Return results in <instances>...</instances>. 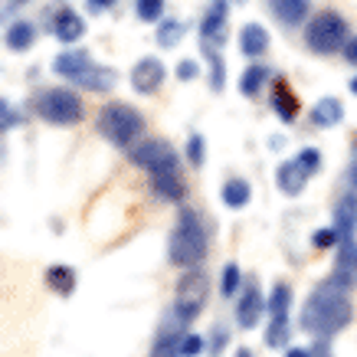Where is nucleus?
<instances>
[{"instance_id": "nucleus-1", "label": "nucleus", "mask_w": 357, "mask_h": 357, "mask_svg": "<svg viewBox=\"0 0 357 357\" xmlns=\"http://www.w3.org/2000/svg\"><path fill=\"white\" fill-rule=\"evenodd\" d=\"M351 289H344L341 282L328 279L312 292V298L302 308V328L312 331L314 337H331L337 331H344L354 318V305H351Z\"/></svg>"}, {"instance_id": "nucleus-2", "label": "nucleus", "mask_w": 357, "mask_h": 357, "mask_svg": "<svg viewBox=\"0 0 357 357\" xmlns=\"http://www.w3.org/2000/svg\"><path fill=\"white\" fill-rule=\"evenodd\" d=\"M206 256V233L197 210H181L177 227L171 233V262L181 269H197Z\"/></svg>"}, {"instance_id": "nucleus-3", "label": "nucleus", "mask_w": 357, "mask_h": 357, "mask_svg": "<svg viewBox=\"0 0 357 357\" xmlns=\"http://www.w3.org/2000/svg\"><path fill=\"white\" fill-rule=\"evenodd\" d=\"M53 69L63 79H69V82H79V86H86V89H96V92H105V89H112V82H115V73L105 69V66H96L89 59V53H82V50L59 53Z\"/></svg>"}, {"instance_id": "nucleus-4", "label": "nucleus", "mask_w": 357, "mask_h": 357, "mask_svg": "<svg viewBox=\"0 0 357 357\" xmlns=\"http://www.w3.org/2000/svg\"><path fill=\"white\" fill-rule=\"evenodd\" d=\"M98 131L112 141V144H121V148H128L135 141L144 135V119L138 115V109H131L125 102H112L102 109L98 115Z\"/></svg>"}, {"instance_id": "nucleus-5", "label": "nucleus", "mask_w": 357, "mask_h": 357, "mask_svg": "<svg viewBox=\"0 0 357 357\" xmlns=\"http://www.w3.org/2000/svg\"><path fill=\"white\" fill-rule=\"evenodd\" d=\"M305 43L312 46L314 53L331 56L337 53L341 46H347V23L341 13L335 10H321L308 20V30H305Z\"/></svg>"}, {"instance_id": "nucleus-6", "label": "nucleus", "mask_w": 357, "mask_h": 357, "mask_svg": "<svg viewBox=\"0 0 357 357\" xmlns=\"http://www.w3.org/2000/svg\"><path fill=\"white\" fill-rule=\"evenodd\" d=\"M36 112H40V119L53 121V125H73L82 119V98L69 89H46L36 98Z\"/></svg>"}, {"instance_id": "nucleus-7", "label": "nucleus", "mask_w": 357, "mask_h": 357, "mask_svg": "<svg viewBox=\"0 0 357 357\" xmlns=\"http://www.w3.org/2000/svg\"><path fill=\"white\" fill-rule=\"evenodd\" d=\"M206 305V275L197 269H187V275L177 282V295H174V312L177 321H194Z\"/></svg>"}, {"instance_id": "nucleus-8", "label": "nucleus", "mask_w": 357, "mask_h": 357, "mask_svg": "<svg viewBox=\"0 0 357 357\" xmlns=\"http://www.w3.org/2000/svg\"><path fill=\"white\" fill-rule=\"evenodd\" d=\"M131 161L138 164V167H144V171L154 174H167V171H177V154H174V148L167 144V141H141V144H135L131 148Z\"/></svg>"}, {"instance_id": "nucleus-9", "label": "nucleus", "mask_w": 357, "mask_h": 357, "mask_svg": "<svg viewBox=\"0 0 357 357\" xmlns=\"http://www.w3.org/2000/svg\"><path fill=\"white\" fill-rule=\"evenodd\" d=\"M331 279L341 282L344 289H354L357 285V243H354V236L337 243V259H335Z\"/></svg>"}, {"instance_id": "nucleus-10", "label": "nucleus", "mask_w": 357, "mask_h": 357, "mask_svg": "<svg viewBox=\"0 0 357 357\" xmlns=\"http://www.w3.org/2000/svg\"><path fill=\"white\" fill-rule=\"evenodd\" d=\"M161 82H164L161 59H141V63H135V69H131V86H135V92L151 96V92L161 89Z\"/></svg>"}, {"instance_id": "nucleus-11", "label": "nucleus", "mask_w": 357, "mask_h": 357, "mask_svg": "<svg viewBox=\"0 0 357 357\" xmlns=\"http://www.w3.org/2000/svg\"><path fill=\"white\" fill-rule=\"evenodd\" d=\"M227 0H213L210 3V10L204 13V26H200V36H204L206 43L220 46L227 40Z\"/></svg>"}, {"instance_id": "nucleus-12", "label": "nucleus", "mask_w": 357, "mask_h": 357, "mask_svg": "<svg viewBox=\"0 0 357 357\" xmlns=\"http://www.w3.org/2000/svg\"><path fill=\"white\" fill-rule=\"evenodd\" d=\"M262 314V292L256 282H249L243 298H239V308H236V318H239V328H256Z\"/></svg>"}, {"instance_id": "nucleus-13", "label": "nucleus", "mask_w": 357, "mask_h": 357, "mask_svg": "<svg viewBox=\"0 0 357 357\" xmlns=\"http://www.w3.org/2000/svg\"><path fill=\"white\" fill-rule=\"evenodd\" d=\"M272 105L279 112L282 121H295L298 119V98H295L292 86L285 79H275V89H272Z\"/></svg>"}, {"instance_id": "nucleus-14", "label": "nucleus", "mask_w": 357, "mask_h": 357, "mask_svg": "<svg viewBox=\"0 0 357 357\" xmlns=\"http://www.w3.org/2000/svg\"><path fill=\"white\" fill-rule=\"evenodd\" d=\"M239 50H243V56H262L266 53V50H269V33H266V26H259V23H246L243 33H239Z\"/></svg>"}, {"instance_id": "nucleus-15", "label": "nucleus", "mask_w": 357, "mask_h": 357, "mask_svg": "<svg viewBox=\"0 0 357 357\" xmlns=\"http://www.w3.org/2000/svg\"><path fill=\"white\" fill-rule=\"evenodd\" d=\"M151 187H154V194L164 197V200H181V197L187 194V184H184V177H181V171L154 174V177H151Z\"/></svg>"}, {"instance_id": "nucleus-16", "label": "nucleus", "mask_w": 357, "mask_h": 357, "mask_svg": "<svg viewBox=\"0 0 357 357\" xmlns=\"http://www.w3.org/2000/svg\"><path fill=\"white\" fill-rule=\"evenodd\" d=\"M275 181H279V190H282V194L295 197V194H302L305 181H308V174L298 167V161H285L279 167V174H275Z\"/></svg>"}, {"instance_id": "nucleus-17", "label": "nucleus", "mask_w": 357, "mask_h": 357, "mask_svg": "<svg viewBox=\"0 0 357 357\" xmlns=\"http://www.w3.org/2000/svg\"><path fill=\"white\" fill-rule=\"evenodd\" d=\"M354 227H357V200H354V194H347L335 210V229L341 233V239H351L354 236Z\"/></svg>"}, {"instance_id": "nucleus-18", "label": "nucleus", "mask_w": 357, "mask_h": 357, "mask_svg": "<svg viewBox=\"0 0 357 357\" xmlns=\"http://www.w3.org/2000/svg\"><path fill=\"white\" fill-rule=\"evenodd\" d=\"M53 30L56 36L63 40V43H73V40H79L82 33H86V26H82V17L73 10H59L56 13V20H53Z\"/></svg>"}, {"instance_id": "nucleus-19", "label": "nucleus", "mask_w": 357, "mask_h": 357, "mask_svg": "<svg viewBox=\"0 0 357 357\" xmlns=\"http://www.w3.org/2000/svg\"><path fill=\"white\" fill-rule=\"evenodd\" d=\"M341 119H344V105H341L337 98H321V102L312 109V121H314V125H321V128L337 125Z\"/></svg>"}, {"instance_id": "nucleus-20", "label": "nucleus", "mask_w": 357, "mask_h": 357, "mask_svg": "<svg viewBox=\"0 0 357 357\" xmlns=\"http://www.w3.org/2000/svg\"><path fill=\"white\" fill-rule=\"evenodd\" d=\"M272 10H275V17H279L282 23L295 26V23H302L305 13H308V0H272Z\"/></svg>"}, {"instance_id": "nucleus-21", "label": "nucleus", "mask_w": 357, "mask_h": 357, "mask_svg": "<svg viewBox=\"0 0 357 357\" xmlns=\"http://www.w3.org/2000/svg\"><path fill=\"white\" fill-rule=\"evenodd\" d=\"M46 285L59 295H69L76 289V272L69 269V266H53V269L46 272Z\"/></svg>"}, {"instance_id": "nucleus-22", "label": "nucleus", "mask_w": 357, "mask_h": 357, "mask_svg": "<svg viewBox=\"0 0 357 357\" xmlns=\"http://www.w3.org/2000/svg\"><path fill=\"white\" fill-rule=\"evenodd\" d=\"M33 40H36V33H33L30 23H10L7 26V46L10 50H30Z\"/></svg>"}, {"instance_id": "nucleus-23", "label": "nucleus", "mask_w": 357, "mask_h": 357, "mask_svg": "<svg viewBox=\"0 0 357 357\" xmlns=\"http://www.w3.org/2000/svg\"><path fill=\"white\" fill-rule=\"evenodd\" d=\"M266 344L269 347L289 344V314H272L269 331H266Z\"/></svg>"}, {"instance_id": "nucleus-24", "label": "nucleus", "mask_w": 357, "mask_h": 357, "mask_svg": "<svg viewBox=\"0 0 357 357\" xmlns=\"http://www.w3.org/2000/svg\"><path fill=\"white\" fill-rule=\"evenodd\" d=\"M223 204L227 206H246L249 204V184L246 181H227V187H223Z\"/></svg>"}, {"instance_id": "nucleus-25", "label": "nucleus", "mask_w": 357, "mask_h": 357, "mask_svg": "<svg viewBox=\"0 0 357 357\" xmlns=\"http://www.w3.org/2000/svg\"><path fill=\"white\" fill-rule=\"evenodd\" d=\"M289 308H292V289H289L285 282H279V285L272 289L269 314H289Z\"/></svg>"}, {"instance_id": "nucleus-26", "label": "nucleus", "mask_w": 357, "mask_h": 357, "mask_svg": "<svg viewBox=\"0 0 357 357\" xmlns=\"http://www.w3.org/2000/svg\"><path fill=\"white\" fill-rule=\"evenodd\" d=\"M269 76L266 73V66H249L246 73H243V82H239V92L243 96H256L259 92V86H262V79Z\"/></svg>"}, {"instance_id": "nucleus-27", "label": "nucleus", "mask_w": 357, "mask_h": 357, "mask_svg": "<svg viewBox=\"0 0 357 357\" xmlns=\"http://www.w3.org/2000/svg\"><path fill=\"white\" fill-rule=\"evenodd\" d=\"M181 36H184V23H181V20H164L161 30H158V43H161V46H174Z\"/></svg>"}, {"instance_id": "nucleus-28", "label": "nucleus", "mask_w": 357, "mask_h": 357, "mask_svg": "<svg viewBox=\"0 0 357 357\" xmlns=\"http://www.w3.org/2000/svg\"><path fill=\"white\" fill-rule=\"evenodd\" d=\"M239 282H243V272H239V266L236 262H229L227 269H223V282H220V292L227 295H236L239 292Z\"/></svg>"}, {"instance_id": "nucleus-29", "label": "nucleus", "mask_w": 357, "mask_h": 357, "mask_svg": "<svg viewBox=\"0 0 357 357\" xmlns=\"http://www.w3.org/2000/svg\"><path fill=\"white\" fill-rule=\"evenodd\" d=\"M151 357H181V341H177V335L158 337V344L151 347Z\"/></svg>"}, {"instance_id": "nucleus-30", "label": "nucleus", "mask_w": 357, "mask_h": 357, "mask_svg": "<svg viewBox=\"0 0 357 357\" xmlns=\"http://www.w3.org/2000/svg\"><path fill=\"white\" fill-rule=\"evenodd\" d=\"M295 161H298V167H302L308 177H314V174L321 171V151H318V148H305Z\"/></svg>"}, {"instance_id": "nucleus-31", "label": "nucleus", "mask_w": 357, "mask_h": 357, "mask_svg": "<svg viewBox=\"0 0 357 357\" xmlns=\"http://www.w3.org/2000/svg\"><path fill=\"white\" fill-rule=\"evenodd\" d=\"M161 13H164V0H138V17L144 23L158 20Z\"/></svg>"}, {"instance_id": "nucleus-32", "label": "nucleus", "mask_w": 357, "mask_h": 357, "mask_svg": "<svg viewBox=\"0 0 357 357\" xmlns=\"http://www.w3.org/2000/svg\"><path fill=\"white\" fill-rule=\"evenodd\" d=\"M187 158H190V164H204V138L200 135H190V141H187Z\"/></svg>"}, {"instance_id": "nucleus-33", "label": "nucleus", "mask_w": 357, "mask_h": 357, "mask_svg": "<svg viewBox=\"0 0 357 357\" xmlns=\"http://www.w3.org/2000/svg\"><path fill=\"white\" fill-rule=\"evenodd\" d=\"M204 337H197V335H187L184 341H181V357H197L200 351H204Z\"/></svg>"}, {"instance_id": "nucleus-34", "label": "nucleus", "mask_w": 357, "mask_h": 357, "mask_svg": "<svg viewBox=\"0 0 357 357\" xmlns=\"http://www.w3.org/2000/svg\"><path fill=\"white\" fill-rule=\"evenodd\" d=\"M335 243H341V233H337L335 227L318 229V233H314V246H335Z\"/></svg>"}, {"instance_id": "nucleus-35", "label": "nucleus", "mask_w": 357, "mask_h": 357, "mask_svg": "<svg viewBox=\"0 0 357 357\" xmlns=\"http://www.w3.org/2000/svg\"><path fill=\"white\" fill-rule=\"evenodd\" d=\"M210 73H213V89L223 86V59L217 53H210Z\"/></svg>"}, {"instance_id": "nucleus-36", "label": "nucleus", "mask_w": 357, "mask_h": 357, "mask_svg": "<svg viewBox=\"0 0 357 357\" xmlns=\"http://www.w3.org/2000/svg\"><path fill=\"white\" fill-rule=\"evenodd\" d=\"M197 76V63H181V66H177V79H184V82H187V79H194Z\"/></svg>"}, {"instance_id": "nucleus-37", "label": "nucleus", "mask_w": 357, "mask_h": 357, "mask_svg": "<svg viewBox=\"0 0 357 357\" xmlns=\"http://www.w3.org/2000/svg\"><path fill=\"white\" fill-rule=\"evenodd\" d=\"M344 56H347V63H354V66H357V40H347Z\"/></svg>"}, {"instance_id": "nucleus-38", "label": "nucleus", "mask_w": 357, "mask_h": 357, "mask_svg": "<svg viewBox=\"0 0 357 357\" xmlns=\"http://www.w3.org/2000/svg\"><path fill=\"white\" fill-rule=\"evenodd\" d=\"M285 357H312V351H305V347H289Z\"/></svg>"}, {"instance_id": "nucleus-39", "label": "nucleus", "mask_w": 357, "mask_h": 357, "mask_svg": "<svg viewBox=\"0 0 357 357\" xmlns=\"http://www.w3.org/2000/svg\"><path fill=\"white\" fill-rule=\"evenodd\" d=\"M112 3H115V0H89L92 10H105V7H112Z\"/></svg>"}, {"instance_id": "nucleus-40", "label": "nucleus", "mask_w": 357, "mask_h": 357, "mask_svg": "<svg viewBox=\"0 0 357 357\" xmlns=\"http://www.w3.org/2000/svg\"><path fill=\"white\" fill-rule=\"evenodd\" d=\"M351 187H357V158H354V164H351Z\"/></svg>"}, {"instance_id": "nucleus-41", "label": "nucleus", "mask_w": 357, "mask_h": 357, "mask_svg": "<svg viewBox=\"0 0 357 357\" xmlns=\"http://www.w3.org/2000/svg\"><path fill=\"white\" fill-rule=\"evenodd\" d=\"M236 357H252V354H249L246 347H243V351H236Z\"/></svg>"}, {"instance_id": "nucleus-42", "label": "nucleus", "mask_w": 357, "mask_h": 357, "mask_svg": "<svg viewBox=\"0 0 357 357\" xmlns=\"http://www.w3.org/2000/svg\"><path fill=\"white\" fill-rule=\"evenodd\" d=\"M351 92H354V96H357V79H351Z\"/></svg>"}, {"instance_id": "nucleus-43", "label": "nucleus", "mask_w": 357, "mask_h": 357, "mask_svg": "<svg viewBox=\"0 0 357 357\" xmlns=\"http://www.w3.org/2000/svg\"><path fill=\"white\" fill-rule=\"evenodd\" d=\"M354 200H357V187H354Z\"/></svg>"}, {"instance_id": "nucleus-44", "label": "nucleus", "mask_w": 357, "mask_h": 357, "mask_svg": "<svg viewBox=\"0 0 357 357\" xmlns=\"http://www.w3.org/2000/svg\"><path fill=\"white\" fill-rule=\"evenodd\" d=\"M17 3H26V0H17Z\"/></svg>"}]
</instances>
